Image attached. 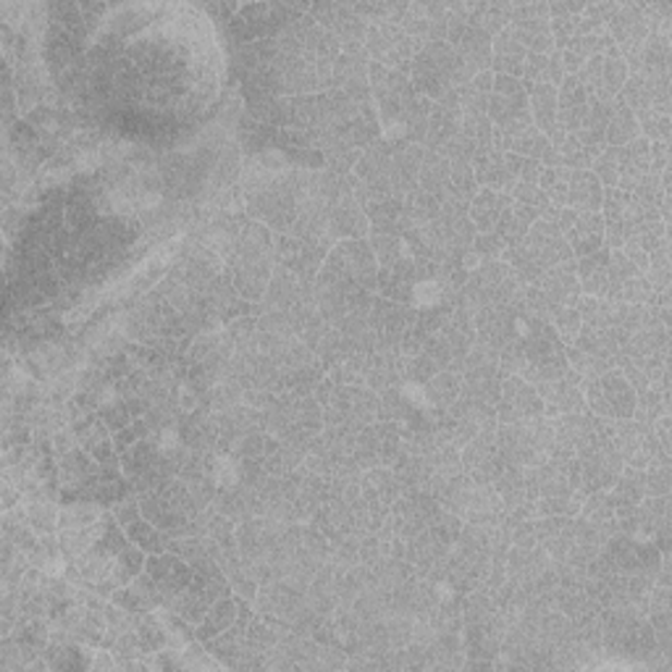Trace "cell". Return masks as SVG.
<instances>
[{"label":"cell","mask_w":672,"mask_h":672,"mask_svg":"<svg viewBox=\"0 0 672 672\" xmlns=\"http://www.w3.org/2000/svg\"><path fill=\"white\" fill-rule=\"evenodd\" d=\"M145 562L143 549L126 539L113 512H106L95 541L85 554L76 557V573L95 591L113 594L132 584L145 571Z\"/></svg>","instance_id":"6da1fadb"},{"label":"cell","mask_w":672,"mask_h":672,"mask_svg":"<svg viewBox=\"0 0 672 672\" xmlns=\"http://www.w3.org/2000/svg\"><path fill=\"white\" fill-rule=\"evenodd\" d=\"M273 260H277V247H273L271 229L258 221L242 223L232 253H229V271H232L229 279H232L236 294L260 303L266 297L268 284H271Z\"/></svg>","instance_id":"7a4b0ae2"},{"label":"cell","mask_w":672,"mask_h":672,"mask_svg":"<svg viewBox=\"0 0 672 672\" xmlns=\"http://www.w3.org/2000/svg\"><path fill=\"white\" fill-rule=\"evenodd\" d=\"M471 80L473 76L468 69H465V63L460 61L457 50L447 40L424 45V48L415 53V59L410 61V82H413L415 93L431 102L457 93V89L468 85Z\"/></svg>","instance_id":"3957f363"},{"label":"cell","mask_w":672,"mask_h":672,"mask_svg":"<svg viewBox=\"0 0 672 672\" xmlns=\"http://www.w3.org/2000/svg\"><path fill=\"white\" fill-rule=\"evenodd\" d=\"M303 14H307V5H290V3L240 5L236 14L223 24V29H227V35L232 37L234 45H249L279 35L281 29L290 27V24L297 22Z\"/></svg>","instance_id":"277c9868"},{"label":"cell","mask_w":672,"mask_h":672,"mask_svg":"<svg viewBox=\"0 0 672 672\" xmlns=\"http://www.w3.org/2000/svg\"><path fill=\"white\" fill-rule=\"evenodd\" d=\"M584 400L591 415L610 420V424L631 420L636 413V392L618 368L584 381Z\"/></svg>","instance_id":"5b68a950"},{"label":"cell","mask_w":672,"mask_h":672,"mask_svg":"<svg viewBox=\"0 0 672 672\" xmlns=\"http://www.w3.org/2000/svg\"><path fill=\"white\" fill-rule=\"evenodd\" d=\"M607 35L612 37V45L618 53L628 63V72H638V61H642L644 45L649 40V19L644 14L642 3H618L614 14L607 22Z\"/></svg>","instance_id":"8992f818"},{"label":"cell","mask_w":672,"mask_h":672,"mask_svg":"<svg viewBox=\"0 0 672 672\" xmlns=\"http://www.w3.org/2000/svg\"><path fill=\"white\" fill-rule=\"evenodd\" d=\"M420 50V45L407 35L394 19L387 22H374L368 27L366 35V53L370 63H379L387 69H405L410 72V61L415 59V53Z\"/></svg>","instance_id":"52a82bcc"},{"label":"cell","mask_w":672,"mask_h":672,"mask_svg":"<svg viewBox=\"0 0 672 672\" xmlns=\"http://www.w3.org/2000/svg\"><path fill=\"white\" fill-rule=\"evenodd\" d=\"M307 16L316 19L321 27L339 42L342 53L366 50V35L370 24L352 9V3H316L307 5Z\"/></svg>","instance_id":"ba28073f"},{"label":"cell","mask_w":672,"mask_h":672,"mask_svg":"<svg viewBox=\"0 0 672 672\" xmlns=\"http://www.w3.org/2000/svg\"><path fill=\"white\" fill-rule=\"evenodd\" d=\"M581 463V491L584 494H599V491H610L612 484L618 481L623 473V457L614 450L612 439L601 441L591 450L578 454Z\"/></svg>","instance_id":"9c48e42d"},{"label":"cell","mask_w":672,"mask_h":672,"mask_svg":"<svg viewBox=\"0 0 672 672\" xmlns=\"http://www.w3.org/2000/svg\"><path fill=\"white\" fill-rule=\"evenodd\" d=\"M510 29L528 53H552L554 50L547 3L512 5Z\"/></svg>","instance_id":"30bf717a"},{"label":"cell","mask_w":672,"mask_h":672,"mask_svg":"<svg viewBox=\"0 0 672 672\" xmlns=\"http://www.w3.org/2000/svg\"><path fill=\"white\" fill-rule=\"evenodd\" d=\"M494 130H504V126L521 124V121H530L528 111V95L523 87V80L515 76L494 74V87H491L489 111H486Z\"/></svg>","instance_id":"8fae6325"},{"label":"cell","mask_w":672,"mask_h":672,"mask_svg":"<svg viewBox=\"0 0 672 672\" xmlns=\"http://www.w3.org/2000/svg\"><path fill=\"white\" fill-rule=\"evenodd\" d=\"M113 517H117V523L126 534V539H130L134 547L143 549L145 554L169 552L171 539L143 515V510H139V499L132 497L121 499V502L113 504Z\"/></svg>","instance_id":"7c38bea8"},{"label":"cell","mask_w":672,"mask_h":672,"mask_svg":"<svg viewBox=\"0 0 672 672\" xmlns=\"http://www.w3.org/2000/svg\"><path fill=\"white\" fill-rule=\"evenodd\" d=\"M543 402L539 396V389L528 383L523 376L508 374L502 379V396L497 405L499 424H517V420L541 418Z\"/></svg>","instance_id":"4fadbf2b"},{"label":"cell","mask_w":672,"mask_h":672,"mask_svg":"<svg viewBox=\"0 0 672 672\" xmlns=\"http://www.w3.org/2000/svg\"><path fill=\"white\" fill-rule=\"evenodd\" d=\"M447 22H450V5L447 3H405L400 19H396V24L420 48L428 42L447 40Z\"/></svg>","instance_id":"5bb4252c"},{"label":"cell","mask_w":672,"mask_h":672,"mask_svg":"<svg viewBox=\"0 0 672 672\" xmlns=\"http://www.w3.org/2000/svg\"><path fill=\"white\" fill-rule=\"evenodd\" d=\"M145 573L147 578L152 581V586L158 588V594H161L166 604H171V599H176L179 594L192 584V578H195V571H192L190 562L174 552L147 554Z\"/></svg>","instance_id":"9a60e30c"},{"label":"cell","mask_w":672,"mask_h":672,"mask_svg":"<svg viewBox=\"0 0 672 672\" xmlns=\"http://www.w3.org/2000/svg\"><path fill=\"white\" fill-rule=\"evenodd\" d=\"M539 396L543 402V415H573L586 413L584 379L575 370H567L562 379L539 383Z\"/></svg>","instance_id":"2e32d148"},{"label":"cell","mask_w":672,"mask_h":672,"mask_svg":"<svg viewBox=\"0 0 672 672\" xmlns=\"http://www.w3.org/2000/svg\"><path fill=\"white\" fill-rule=\"evenodd\" d=\"M614 161H618V190L623 192H633L646 176L655 174L651 143L644 137L633 139V143L623 147H614Z\"/></svg>","instance_id":"e0dca14e"},{"label":"cell","mask_w":672,"mask_h":672,"mask_svg":"<svg viewBox=\"0 0 672 672\" xmlns=\"http://www.w3.org/2000/svg\"><path fill=\"white\" fill-rule=\"evenodd\" d=\"M588 108H591V95L581 85L578 76L567 74L562 85L557 87V121H560V130L565 134L578 132L588 117Z\"/></svg>","instance_id":"ac0fdd59"},{"label":"cell","mask_w":672,"mask_h":672,"mask_svg":"<svg viewBox=\"0 0 672 672\" xmlns=\"http://www.w3.org/2000/svg\"><path fill=\"white\" fill-rule=\"evenodd\" d=\"M512 205H515V200H512L508 192H476L468 205V219L473 229H476L478 234H497L499 223L510 213Z\"/></svg>","instance_id":"d6986e66"},{"label":"cell","mask_w":672,"mask_h":672,"mask_svg":"<svg viewBox=\"0 0 672 672\" xmlns=\"http://www.w3.org/2000/svg\"><path fill=\"white\" fill-rule=\"evenodd\" d=\"M473 174H476V184H481L484 190L508 192V195L517 184V179L510 169L508 152L497 150V147L481 150L476 158H473Z\"/></svg>","instance_id":"ffe728a7"},{"label":"cell","mask_w":672,"mask_h":672,"mask_svg":"<svg viewBox=\"0 0 672 672\" xmlns=\"http://www.w3.org/2000/svg\"><path fill=\"white\" fill-rule=\"evenodd\" d=\"M523 87H526V95H528L530 121H534V124L547 134L549 143L560 145L562 137H565V132L560 130V121H557V87L526 85V82H523Z\"/></svg>","instance_id":"44dd1931"},{"label":"cell","mask_w":672,"mask_h":672,"mask_svg":"<svg viewBox=\"0 0 672 672\" xmlns=\"http://www.w3.org/2000/svg\"><path fill=\"white\" fill-rule=\"evenodd\" d=\"M541 290L543 297H547L549 307L554 310H560V307L575 305L581 300V284H578V273H575V266L567 260V264H560L554 268H549L547 273H543L539 284H536Z\"/></svg>","instance_id":"7402d4cb"},{"label":"cell","mask_w":672,"mask_h":672,"mask_svg":"<svg viewBox=\"0 0 672 672\" xmlns=\"http://www.w3.org/2000/svg\"><path fill=\"white\" fill-rule=\"evenodd\" d=\"M567 245L575 258H588L604 247V216L601 213H578L573 227L565 234Z\"/></svg>","instance_id":"603a6c76"},{"label":"cell","mask_w":672,"mask_h":672,"mask_svg":"<svg viewBox=\"0 0 672 672\" xmlns=\"http://www.w3.org/2000/svg\"><path fill=\"white\" fill-rule=\"evenodd\" d=\"M526 59H528V50L517 42V37L512 35V29L504 27L502 32H499V35L494 37V42H491V69H494V74L515 76V80H521L523 69H526Z\"/></svg>","instance_id":"cb8c5ba5"},{"label":"cell","mask_w":672,"mask_h":672,"mask_svg":"<svg viewBox=\"0 0 672 672\" xmlns=\"http://www.w3.org/2000/svg\"><path fill=\"white\" fill-rule=\"evenodd\" d=\"M601 203H604V187L594 171H571V182H567V208L575 213H599Z\"/></svg>","instance_id":"d4e9b609"},{"label":"cell","mask_w":672,"mask_h":672,"mask_svg":"<svg viewBox=\"0 0 672 672\" xmlns=\"http://www.w3.org/2000/svg\"><path fill=\"white\" fill-rule=\"evenodd\" d=\"M607 48H612V37L607 32H599V35H575L567 42V48L560 50L562 69H565V74H578L586 61H591L594 56H601Z\"/></svg>","instance_id":"484cf974"},{"label":"cell","mask_w":672,"mask_h":672,"mask_svg":"<svg viewBox=\"0 0 672 672\" xmlns=\"http://www.w3.org/2000/svg\"><path fill=\"white\" fill-rule=\"evenodd\" d=\"M607 271H610V247H601L594 255H588V258H581L578 266H575L581 294H586V297L604 300Z\"/></svg>","instance_id":"4316f807"},{"label":"cell","mask_w":672,"mask_h":672,"mask_svg":"<svg viewBox=\"0 0 672 672\" xmlns=\"http://www.w3.org/2000/svg\"><path fill=\"white\" fill-rule=\"evenodd\" d=\"M236 620H240V599H234L232 594H229V597L216 601V604L210 607V612L197 623L195 636L205 644L210 642V638L227 633L229 628H234Z\"/></svg>","instance_id":"83f0119b"},{"label":"cell","mask_w":672,"mask_h":672,"mask_svg":"<svg viewBox=\"0 0 672 672\" xmlns=\"http://www.w3.org/2000/svg\"><path fill=\"white\" fill-rule=\"evenodd\" d=\"M565 76L567 74L565 69H562L560 50H552V53H528L526 69H523L521 80L526 82V85L560 87Z\"/></svg>","instance_id":"f1b7e54d"},{"label":"cell","mask_w":672,"mask_h":672,"mask_svg":"<svg viewBox=\"0 0 672 672\" xmlns=\"http://www.w3.org/2000/svg\"><path fill=\"white\" fill-rule=\"evenodd\" d=\"M628 63H625L623 56L618 53V48H607L604 53H601V76H599V93L597 100L610 102L618 98V93L623 89L625 82H628Z\"/></svg>","instance_id":"f546056e"},{"label":"cell","mask_w":672,"mask_h":672,"mask_svg":"<svg viewBox=\"0 0 672 672\" xmlns=\"http://www.w3.org/2000/svg\"><path fill=\"white\" fill-rule=\"evenodd\" d=\"M614 510H631L646 499V473L638 468H623L612 489L607 491Z\"/></svg>","instance_id":"4dcf8cb0"},{"label":"cell","mask_w":672,"mask_h":672,"mask_svg":"<svg viewBox=\"0 0 672 672\" xmlns=\"http://www.w3.org/2000/svg\"><path fill=\"white\" fill-rule=\"evenodd\" d=\"M642 137L638 121L623 102H610V117H607V147H623Z\"/></svg>","instance_id":"1f68e13d"},{"label":"cell","mask_w":672,"mask_h":672,"mask_svg":"<svg viewBox=\"0 0 672 672\" xmlns=\"http://www.w3.org/2000/svg\"><path fill=\"white\" fill-rule=\"evenodd\" d=\"M463 394V381L452 370H439L433 379H428V396L441 407H452Z\"/></svg>","instance_id":"d6a6232c"},{"label":"cell","mask_w":672,"mask_h":672,"mask_svg":"<svg viewBox=\"0 0 672 672\" xmlns=\"http://www.w3.org/2000/svg\"><path fill=\"white\" fill-rule=\"evenodd\" d=\"M552 329L557 331V337L562 339L565 344H573L575 337L581 334V329H584V318H581L578 307L575 305H567V307H560V310L552 313Z\"/></svg>","instance_id":"836d02e7"},{"label":"cell","mask_w":672,"mask_h":672,"mask_svg":"<svg viewBox=\"0 0 672 672\" xmlns=\"http://www.w3.org/2000/svg\"><path fill=\"white\" fill-rule=\"evenodd\" d=\"M638 132L644 134V139L649 143H668L670 139V117L657 111H646L642 117H636Z\"/></svg>","instance_id":"e575fe53"},{"label":"cell","mask_w":672,"mask_h":672,"mask_svg":"<svg viewBox=\"0 0 672 672\" xmlns=\"http://www.w3.org/2000/svg\"><path fill=\"white\" fill-rule=\"evenodd\" d=\"M59 515L61 512L53 510V504L42 502H29L27 508V526L35 530H42V534H53L59 528Z\"/></svg>","instance_id":"d590c367"},{"label":"cell","mask_w":672,"mask_h":672,"mask_svg":"<svg viewBox=\"0 0 672 672\" xmlns=\"http://www.w3.org/2000/svg\"><path fill=\"white\" fill-rule=\"evenodd\" d=\"M646 473V497H668L670 494V463L659 460V463L649 465Z\"/></svg>","instance_id":"8d00e7d4"}]
</instances>
